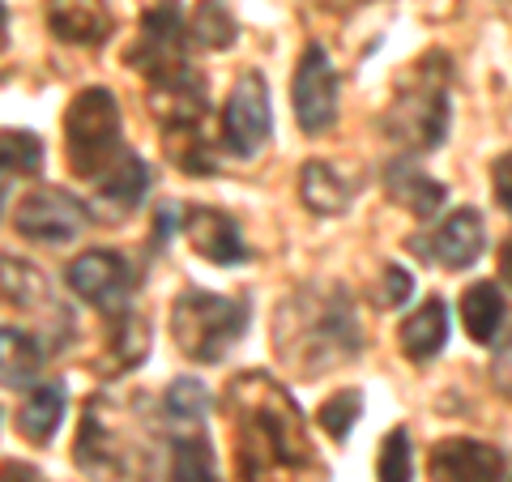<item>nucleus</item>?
<instances>
[{
    "label": "nucleus",
    "mask_w": 512,
    "mask_h": 482,
    "mask_svg": "<svg viewBox=\"0 0 512 482\" xmlns=\"http://www.w3.org/2000/svg\"><path fill=\"white\" fill-rule=\"evenodd\" d=\"M231 401L239 410V474L244 478L265 474L269 465H303L312 457L295 401L278 384H269V376H239Z\"/></svg>",
    "instance_id": "nucleus-1"
},
{
    "label": "nucleus",
    "mask_w": 512,
    "mask_h": 482,
    "mask_svg": "<svg viewBox=\"0 0 512 482\" xmlns=\"http://www.w3.org/2000/svg\"><path fill=\"white\" fill-rule=\"evenodd\" d=\"M120 107L107 90H82L64 111V158L82 180H103V175L128 154L124 146Z\"/></svg>",
    "instance_id": "nucleus-2"
},
{
    "label": "nucleus",
    "mask_w": 512,
    "mask_h": 482,
    "mask_svg": "<svg viewBox=\"0 0 512 482\" xmlns=\"http://www.w3.org/2000/svg\"><path fill=\"white\" fill-rule=\"evenodd\" d=\"M248 308L239 299L210 295V291H184L171 308V333L175 346L184 350L192 363H218L227 350L244 337Z\"/></svg>",
    "instance_id": "nucleus-3"
},
{
    "label": "nucleus",
    "mask_w": 512,
    "mask_h": 482,
    "mask_svg": "<svg viewBox=\"0 0 512 482\" xmlns=\"http://www.w3.org/2000/svg\"><path fill=\"white\" fill-rule=\"evenodd\" d=\"M359 342H363V333L355 325V316H350V308L342 303V295H325V303L308 308V329L295 337V346L282 350V359L303 363V355H312L308 372H316V367H333L350 355H359Z\"/></svg>",
    "instance_id": "nucleus-4"
},
{
    "label": "nucleus",
    "mask_w": 512,
    "mask_h": 482,
    "mask_svg": "<svg viewBox=\"0 0 512 482\" xmlns=\"http://www.w3.org/2000/svg\"><path fill=\"white\" fill-rule=\"evenodd\" d=\"M274 133V111H269V86L265 77L248 69L239 73L227 107H222V146L235 158H256Z\"/></svg>",
    "instance_id": "nucleus-5"
},
{
    "label": "nucleus",
    "mask_w": 512,
    "mask_h": 482,
    "mask_svg": "<svg viewBox=\"0 0 512 482\" xmlns=\"http://www.w3.org/2000/svg\"><path fill=\"white\" fill-rule=\"evenodd\" d=\"M444 82L448 77L436 73V77H419L414 86H406L397 94V103L389 111V124L393 133L406 141L410 150H436L444 133H448V94H444Z\"/></svg>",
    "instance_id": "nucleus-6"
},
{
    "label": "nucleus",
    "mask_w": 512,
    "mask_h": 482,
    "mask_svg": "<svg viewBox=\"0 0 512 482\" xmlns=\"http://www.w3.org/2000/svg\"><path fill=\"white\" fill-rule=\"evenodd\" d=\"M295 120L303 133H329L333 124H338V73H333V60L320 43H312L308 52H303L299 69H295Z\"/></svg>",
    "instance_id": "nucleus-7"
},
{
    "label": "nucleus",
    "mask_w": 512,
    "mask_h": 482,
    "mask_svg": "<svg viewBox=\"0 0 512 482\" xmlns=\"http://www.w3.org/2000/svg\"><path fill=\"white\" fill-rule=\"evenodd\" d=\"M13 227H18L22 239H35V244H69V239L86 231V205L60 188H39L18 205Z\"/></svg>",
    "instance_id": "nucleus-8"
},
{
    "label": "nucleus",
    "mask_w": 512,
    "mask_h": 482,
    "mask_svg": "<svg viewBox=\"0 0 512 482\" xmlns=\"http://www.w3.org/2000/svg\"><path fill=\"white\" fill-rule=\"evenodd\" d=\"M69 291L77 299H86L90 308L103 312H124L128 295H133V278H128V261L107 248H94L86 256H77L69 265Z\"/></svg>",
    "instance_id": "nucleus-9"
},
{
    "label": "nucleus",
    "mask_w": 512,
    "mask_h": 482,
    "mask_svg": "<svg viewBox=\"0 0 512 482\" xmlns=\"http://www.w3.org/2000/svg\"><path fill=\"white\" fill-rule=\"evenodd\" d=\"M410 248L423 261H440L444 269H470L487 248V231L478 210H457L444 218V227L431 239H410Z\"/></svg>",
    "instance_id": "nucleus-10"
},
{
    "label": "nucleus",
    "mask_w": 512,
    "mask_h": 482,
    "mask_svg": "<svg viewBox=\"0 0 512 482\" xmlns=\"http://www.w3.org/2000/svg\"><path fill=\"white\" fill-rule=\"evenodd\" d=\"M427 470L436 482H500L504 453L483 440H440L431 448Z\"/></svg>",
    "instance_id": "nucleus-11"
},
{
    "label": "nucleus",
    "mask_w": 512,
    "mask_h": 482,
    "mask_svg": "<svg viewBox=\"0 0 512 482\" xmlns=\"http://www.w3.org/2000/svg\"><path fill=\"white\" fill-rule=\"evenodd\" d=\"M180 227L188 235V244L214 265H239L252 256V248L244 244V235L235 227V218L222 210H210V205H192Z\"/></svg>",
    "instance_id": "nucleus-12"
},
{
    "label": "nucleus",
    "mask_w": 512,
    "mask_h": 482,
    "mask_svg": "<svg viewBox=\"0 0 512 482\" xmlns=\"http://www.w3.org/2000/svg\"><path fill=\"white\" fill-rule=\"evenodd\" d=\"M47 26L60 43L99 47L111 39V9L103 0H47Z\"/></svg>",
    "instance_id": "nucleus-13"
},
{
    "label": "nucleus",
    "mask_w": 512,
    "mask_h": 482,
    "mask_svg": "<svg viewBox=\"0 0 512 482\" xmlns=\"http://www.w3.org/2000/svg\"><path fill=\"white\" fill-rule=\"evenodd\" d=\"M384 188H389V197L402 205V210H410L414 218H436L448 197V188L436 184L431 175H423L410 158H393V163L384 167Z\"/></svg>",
    "instance_id": "nucleus-14"
},
{
    "label": "nucleus",
    "mask_w": 512,
    "mask_h": 482,
    "mask_svg": "<svg viewBox=\"0 0 512 482\" xmlns=\"http://www.w3.org/2000/svg\"><path fill=\"white\" fill-rule=\"evenodd\" d=\"M397 342H402V355L410 363H431L448 342V312L440 299H427L419 312H410L397 329Z\"/></svg>",
    "instance_id": "nucleus-15"
},
{
    "label": "nucleus",
    "mask_w": 512,
    "mask_h": 482,
    "mask_svg": "<svg viewBox=\"0 0 512 482\" xmlns=\"http://www.w3.org/2000/svg\"><path fill=\"white\" fill-rule=\"evenodd\" d=\"M299 197L312 214H346L350 210V197H355V184L333 167V163H320L312 158L299 175Z\"/></svg>",
    "instance_id": "nucleus-16"
},
{
    "label": "nucleus",
    "mask_w": 512,
    "mask_h": 482,
    "mask_svg": "<svg viewBox=\"0 0 512 482\" xmlns=\"http://www.w3.org/2000/svg\"><path fill=\"white\" fill-rule=\"evenodd\" d=\"M64 401H69V393H64L60 380L39 384V389L26 397V406L18 410V431H22L30 444H47V440H52L56 431H60Z\"/></svg>",
    "instance_id": "nucleus-17"
},
{
    "label": "nucleus",
    "mask_w": 512,
    "mask_h": 482,
    "mask_svg": "<svg viewBox=\"0 0 512 482\" xmlns=\"http://www.w3.org/2000/svg\"><path fill=\"white\" fill-rule=\"evenodd\" d=\"M43 372V350L22 329H0V384L5 389H30Z\"/></svg>",
    "instance_id": "nucleus-18"
},
{
    "label": "nucleus",
    "mask_w": 512,
    "mask_h": 482,
    "mask_svg": "<svg viewBox=\"0 0 512 482\" xmlns=\"http://www.w3.org/2000/svg\"><path fill=\"white\" fill-rule=\"evenodd\" d=\"M461 325L474 337L478 346H491L495 333L504 325V295L495 282H474L466 295H461Z\"/></svg>",
    "instance_id": "nucleus-19"
},
{
    "label": "nucleus",
    "mask_w": 512,
    "mask_h": 482,
    "mask_svg": "<svg viewBox=\"0 0 512 482\" xmlns=\"http://www.w3.org/2000/svg\"><path fill=\"white\" fill-rule=\"evenodd\" d=\"M146 188H150V171H146V163H141L137 154H124L120 163L99 180V201L107 205L111 214H128L141 197H146Z\"/></svg>",
    "instance_id": "nucleus-20"
},
{
    "label": "nucleus",
    "mask_w": 512,
    "mask_h": 482,
    "mask_svg": "<svg viewBox=\"0 0 512 482\" xmlns=\"http://www.w3.org/2000/svg\"><path fill=\"white\" fill-rule=\"evenodd\" d=\"M163 137H167V158L180 171H188V175H214V150H210V141H205L201 133H197V124H171V128H163Z\"/></svg>",
    "instance_id": "nucleus-21"
},
{
    "label": "nucleus",
    "mask_w": 512,
    "mask_h": 482,
    "mask_svg": "<svg viewBox=\"0 0 512 482\" xmlns=\"http://www.w3.org/2000/svg\"><path fill=\"white\" fill-rule=\"evenodd\" d=\"M188 35L197 39L201 47H214V52H222V47H231V43H235V35H239L231 5H227V0H201V5L192 9Z\"/></svg>",
    "instance_id": "nucleus-22"
},
{
    "label": "nucleus",
    "mask_w": 512,
    "mask_h": 482,
    "mask_svg": "<svg viewBox=\"0 0 512 482\" xmlns=\"http://www.w3.org/2000/svg\"><path fill=\"white\" fill-rule=\"evenodd\" d=\"M43 171V146L35 133H0V192L9 188L13 175H39Z\"/></svg>",
    "instance_id": "nucleus-23"
},
{
    "label": "nucleus",
    "mask_w": 512,
    "mask_h": 482,
    "mask_svg": "<svg viewBox=\"0 0 512 482\" xmlns=\"http://www.w3.org/2000/svg\"><path fill=\"white\" fill-rule=\"evenodd\" d=\"M171 482H218V457L201 436L180 440L171 457Z\"/></svg>",
    "instance_id": "nucleus-24"
},
{
    "label": "nucleus",
    "mask_w": 512,
    "mask_h": 482,
    "mask_svg": "<svg viewBox=\"0 0 512 482\" xmlns=\"http://www.w3.org/2000/svg\"><path fill=\"white\" fill-rule=\"evenodd\" d=\"M359 414H363V393H359V389H338L333 397L320 401L316 423L325 427L333 440H346V436H350V427L359 423Z\"/></svg>",
    "instance_id": "nucleus-25"
},
{
    "label": "nucleus",
    "mask_w": 512,
    "mask_h": 482,
    "mask_svg": "<svg viewBox=\"0 0 512 482\" xmlns=\"http://www.w3.org/2000/svg\"><path fill=\"white\" fill-rule=\"evenodd\" d=\"M380 482H410L414 478V448H410V431L393 427L380 444V461H376Z\"/></svg>",
    "instance_id": "nucleus-26"
},
{
    "label": "nucleus",
    "mask_w": 512,
    "mask_h": 482,
    "mask_svg": "<svg viewBox=\"0 0 512 482\" xmlns=\"http://www.w3.org/2000/svg\"><path fill=\"white\" fill-rule=\"evenodd\" d=\"M0 286L13 303H43L47 299V282L39 278V269H30L22 261H0Z\"/></svg>",
    "instance_id": "nucleus-27"
},
{
    "label": "nucleus",
    "mask_w": 512,
    "mask_h": 482,
    "mask_svg": "<svg viewBox=\"0 0 512 482\" xmlns=\"http://www.w3.org/2000/svg\"><path fill=\"white\" fill-rule=\"evenodd\" d=\"M210 410V393L201 380H175L167 389V414L180 423H201V414Z\"/></svg>",
    "instance_id": "nucleus-28"
},
{
    "label": "nucleus",
    "mask_w": 512,
    "mask_h": 482,
    "mask_svg": "<svg viewBox=\"0 0 512 482\" xmlns=\"http://www.w3.org/2000/svg\"><path fill=\"white\" fill-rule=\"evenodd\" d=\"M491 192H495V201H500V210L512 214V150L495 158V167H491Z\"/></svg>",
    "instance_id": "nucleus-29"
},
{
    "label": "nucleus",
    "mask_w": 512,
    "mask_h": 482,
    "mask_svg": "<svg viewBox=\"0 0 512 482\" xmlns=\"http://www.w3.org/2000/svg\"><path fill=\"white\" fill-rule=\"evenodd\" d=\"M410 291H414V278H410L406 269H397V265L384 269V303H393V308H402V303L410 299Z\"/></svg>",
    "instance_id": "nucleus-30"
},
{
    "label": "nucleus",
    "mask_w": 512,
    "mask_h": 482,
    "mask_svg": "<svg viewBox=\"0 0 512 482\" xmlns=\"http://www.w3.org/2000/svg\"><path fill=\"white\" fill-rule=\"evenodd\" d=\"M180 210H175V205H163V210H158V231H154V248H163L167 244V235L175 231V227H180Z\"/></svg>",
    "instance_id": "nucleus-31"
},
{
    "label": "nucleus",
    "mask_w": 512,
    "mask_h": 482,
    "mask_svg": "<svg viewBox=\"0 0 512 482\" xmlns=\"http://www.w3.org/2000/svg\"><path fill=\"white\" fill-rule=\"evenodd\" d=\"M495 384L512 397V342L500 350V359H495Z\"/></svg>",
    "instance_id": "nucleus-32"
},
{
    "label": "nucleus",
    "mask_w": 512,
    "mask_h": 482,
    "mask_svg": "<svg viewBox=\"0 0 512 482\" xmlns=\"http://www.w3.org/2000/svg\"><path fill=\"white\" fill-rule=\"evenodd\" d=\"M0 482H39V474L30 470V465H22V461H5L0 465Z\"/></svg>",
    "instance_id": "nucleus-33"
},
{
    "label": "nucleus",
    "mask_w": 512,
    "mask_h": 482,
    "mask_svg": "<svg viewBox=\"0 0 512 482\" xmlns=\"http://www.w3.org/2000/svg\"><path fill=\"white\" fill-rule=\"evenodd\" d=\"M500 278L512 286V235H508L504 244H500Z\"/></svg>",
    "instance_id": "nucleus-34"
},
{
    "label": "nucleus",
    "mask_w": 512,
    "mask_h": 482,
    "mask_svg": "<svg viewBox=\"0 0 512 482\" xmlns=\"http://www.w3.org/2000/svg\"><path fill=\"white\" fill-rule=\"evenodd\" d=\"M5 26H9V18H5V5H0V43H5Z\"/></svg>",
    "instance_id": "nucleus-35"
},
{
    "label": "nucleus",
    "mask_w": 512,
    "mask_h": 482,
    "mask_svg": "<svg viewBox=\"0 0 512 482\" xmlns=\"http://www.w3.org/2000/svg\"><path fill=\"white\" fill-rule=\"evenodd\" d=\"M0 197H5V192H0Z\"/></svg>",
    "instance_id": "nucleus-36"
}]
</instances>
